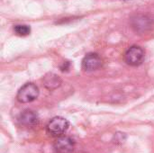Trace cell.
I'll return each mask as SVG.
<instances>
[{"instance_id": "obj_7", "label": "cell", "mask_w": 154, "mask_h": 153, "mask_svg": "<svg viewBox=\"0 0 154 153\" xmlns=\"http://www.w3.org/2000/svg\"><path fill=\"white\" fill-rule=\"evenodd\" d=\"M19 122L24 127H33L38 124L39 116L32 110H25L20 115Z\"/></svg>"}, {"instance_id": "obj_5", "label": "cell", "mask_w": 154, "mask_h": 153, "mask_svg": "<svg viewBox=\"0 0 154 153\" xmlns=\"http://www.w3.org/2000/svg\"><path fill=\"white\" fill-rule=\"evenodd\" d=\"M56 153H72L75 148L74 141L68 136L59 137L53 144Z\"/></svg>"}, {"instance_id": "obj_8", "label": "cell", "mask_w": 154, "mask_h": 153, "mask_svg": "<svg viewBox=\"0 0 154 153\" xmlns=\"http://www.w3.org/2000/svg\"><path fill=\"white\" fill-rule=\"evenodd\" d=\"M60 83H61L60 78L55 74L50 73L46 75L44 78V86L50 90L57 88L58 87H60Z\"/></svg>"}, {"instance_id": "obj_6", "label": "cell", "mask_w": 154, "mask_h": 153, "mask_svg": "<svg viewBox=\"0 0 154 153\" xmlns=\"http://www.w3.org/2000/svg\"><path fill=\"white\" fill-rule=\"evenodd\" d=\"M102 66V60L97 53H88L82 60V69L85 71H93Z\"/></svg>"}, {"instance_id": "obj_4", "label": "cell", "mask_w": 154, "mask_h": 153, "mask_svg": "<svg viewBox=\"0 0 154 153\" xmlns=\"http://www.w3.org/2000/svg\"><path fill=\"white\" fill-rule=\"evenodd\" d=\"M125 59L127 64L131 66H139L144 59V50L142 47L134 45L131 46L125 54Z\"/></svg>"}, {"instance_id": "obj_2", "label": "cell", "mask_w": 154, "mask_h": 153, "mask_svg": "<svg viewBox=\"0 0 154 153\" xmlns=\"http://www.w3.org/2000/svg\"><path fill=\"white\" fill-rule=\"evenodd\" d=\"M69 123L67 119L61 116L53 117L47 124V132L49 134L54 137H60L62 136L66 131L69 129Z\"/></svg>"}, {"instance_id": "obj_10", "label": "cell", "mask_w": 154, "mask_h": 153, "mask_svg": "<svg viewBox=\"0 0 154 153\" xmlns=\"http://www.w3.org/2000/svg\"><path fill=\"white\" fill-rule=\"evenodd\" d=\"M69 66H70V64H69V62H68V61H66V62H64V63L62 64V66L60 67V69H61L62 71H65V70H68V69H69Z\"/></svg>"}, {"instance_id": "obj_3", "label": "cell", "mask_w": 154, "mask_h": 153, "mask_svg": "<svg viewBox=\"0 0 154 153\" xmlns=\"http://www.w3.org/2000/svg\"><path fill=\"white\" fill-rule=\"evenodd\" d=\"M39 96V88L33 83L23 85L18 91L16 98L20 103L27 104L34 101Z\"/></svg>"}, {"instance_id": "obj_1", "label": "cell", "mask_w": 154, "mask_h": 153, "mask_svg": "<svg viewBox=\"0 0 154 153\" xmlns=\"http://www.w3.org/2000/svg\"><path fill=\"white\" fill-rule=\"evenodd\" d=\"M130 24L135 32L142 34L152 30L153 26V20L149 15L138 14L131 17Z\"/></svg>"}, {"instance_id": "obj_11", "label": "cell", "mask_w": 154, "mask_h": 153, "mask_svg": "<svg viewBox=\"0 0 154 153\" xmlns=\"http://www.w3.org/2000/svg\"><path fill=\"white\" fill-rule=\"evenodd\" d=\"M121 1H130V0H121Z\"/></svg>"}, {"instance_id": "obj_9", "label": "cell", "mask_w": 154, "mask_h": 153, "mask_svg": "<svg viewBox=\"0 0 154 153\" xmlns=\"http://www.w3.org/2000/svg\"><path fill=\"white\" fill-rule=\"evenodd\" d=\"M14 31L18 36H27L31 32V28L26 24H17L14 26Z\"/></svg>"}]
</instances>
